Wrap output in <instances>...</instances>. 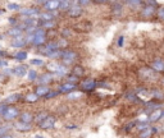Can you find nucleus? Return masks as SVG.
Returning <instances> with one entry per match:
<instances>
[{
  "mask_svg": "<svg viewBox=\"0 0 164 138\" xmlns=\"http://www.w3.org/2000/svg\"><path fill=\"white\" fill-rule=\"evenodd\" d=\"M37 99H39V96H37V93H36V92H35V93H28L27 96L24 97L26 102H30V104L36 102V101H37Z\"/></svg>",
  "mask_w": 164,
  "mask_h": 138,
  "instance_id": "nucleus-21",
  "label": "nucleus"
},
{
  "mask_svg": "<svg viewBox=\"0 0 164 138\" xmlns=\"http://www.w3.org/2000/svg\"><path fill=\"white\" fill-rule=\"evenodd\" d=\"M96 3H107V2H109V0H95Z\"/></svg>",
  "mask_w": 164,
  "mask_h": 138,
  "instance_id": "nucleus-48",
  "label": "nucleus"
},
{
  "mask_svg": "<svg viewBox=\"0 0 164 138\" xmlns=\"http://www.w3.org/2000/svg\"><path fill=\"white\" fill-rule=\"evenodd\" d=\"M62 33H63V36H69V34H71L72 32H71L69 30H68V28H65V30H64V31H63Z\"/></svg>",
  "mask_w": 164,
  "mask_h": 138,
  "instance_id": "nucleus-41",
  "label": "nucleus"
},
{
  "mask_svg": "<svg viewBox=\"0 0 164 138\" xmlns=\"http://www.w3.org/2000/svg\"><path fill=\"white\" fill-rule=\"evenodd\" d=\"M46 116H48V115H46L45 113H39V114H37V116L35 118V120H36L37 123H40V122H42V120H44Z\"/></svg>",
  "mask_w": 164,
  "mask_h": 138,
  "instance_id": "nucleus-31",
  "label": "nucleus"
},
{
  "mask_svg": "<svg viewBox=\"0 0 164 138\" xmlns=\"http://www.w3.org/2000/svg\"><path fill=\"white\" fill-rule=\"evenodd\" d=\"M60 58L63 59V62L65 64H69V63L74 62V60L77 59V54L72 50H63L62 51V56H60Z\"/></svg>",
  "mask_w": 164,
  "mask_h": 138,
  "instance_id": "nucleus-2",
  "label": "nucleus"
},
{
  "mask_svg": "<svg viewBox=\"0 0 164 138\" xmlns=\"http://www.w3.org/2000/svg\"><path fill=\"white\" fill-rule=\"evenodd\" d=\"M8 55V53L6 51H4V50H0V56H6Z\"/></svg>",
  "mask_w": 164,
  "mask_h": 138,
  "instance_id": "nucleus-45",
  "label": "nucleus"
},
{
  "mask_svg": "<svg viewBox=\"0 0 164 138\" xmlns=\"http://www.w3.org/2000/svg\"><path fill=\"white\" fill-rule=\"evenodd\" d=\"M68 14H69L71 17H73V18H76V17H80L82 14V6L77 5V4L69 6V9H68Z\"/></svg>",
  "mask_w": 164,
  "mask_h": 138,
  "instance_id": "nucleus-7",
  "label": "nucleus"
},
{
  "mask_svg": "<svg viewBox=\"0 0 164 138\" xmlns=\"http://www.w3.org/2000/svg\"><path fill=\"white\" fill-rule=\"evenodd\" d=\"M54 124H55V119L53 116H46L42 122L39 123L40 128H42V129H50L54 127Z\"/></svg>",
  "mask_w": 164,
  "mask_h": 138,
  "instance_id": "nucleus-4",
  "label": "nucleus"
},
{
  "mask_svg": "<svg viewBox=\"0 0 164 138\" xmlns=\"http://www.w3.org/2000/svg\"><path fill=\"white\" fill-rule=\"evenodd\" d=\"M53 78H54V75L51 73H45L39 78V82H40V84H46V83H50L53 81Z\"/></svg>",
  "mask_w": 164,
  "mask_h": 138,
  "instance_id": "nucleus-13",
  "label": "nucleus"
},
{
  "mask_svg": "<svg viewBox=\"0 0 164 138\" xmlns=\"http://www.w3.org/2000/svg\"><path fill=\"white\" fill-rule=\"evenodd\" d=\"M26 73H27V67L26 65H18L14 68V74L18 77H23Z\"/></svg>",
  "mask_w": 164,
  "mask_h": 138,
  "instance_id": "nucleus-15",
  "label": "nucleus"
},
{
  "mask_svg": "<svg viewBox=\"0 0 164 138\" xmlns=\"http://www.w3.org/2000/svg\"><path fill=\"white\" fill-rule=\"evenodd\" d=\"M150 131H151V129H149V128H148V129H145V131H144L145 133H141V134H140V137H149V136L151 134V132H150Z\"/></svg>",
  "mask_w": 164,
  "mask_h": 138,
  "instance_id": "nucleus-38",
  "label": "nucleus"
},
{
  "mask_svg": "<svg viewBox=\"0 0 164 138\" xmlns=\"http://www.w3.org/2000/svg\"><path fill=\"white\" fill-rule=\"evenodd\" d=\"M95 87H96V82L94 79H86L81 83V90L83 91H92Z\"/></svg>",
  "mask_w": 164,
  "mask_h": 138,
  "instance_id": "nucleus-6",
  "label": "nucleus"
},
{
  "mask_svg": "<svg viewBox=\"0 0 164 138\" xmlns=\"http://www.w3.org/2000/svg\"><path fill=\"white\" fill-rule=\"evenodd\" d=\"M0 82H6V74L5 73L0 74Z\"/></svg>",
  "mask_w": 164,
  "mask_h": 138,
  "instance_id": "nucleus-40",
  "label": "nucleus"
},
{
  "mask_svg": "<svg viewBox=\"0 0 164 138\" xmlns=\"http://www.w3.org/2000/svg\"><path fill=\"white\" fill-rule=\"evenodd\" d=\"M3 115H4V118L6 120H12V119H15L17 116L19 115V110L17 108H8Z\"/></svg>",
  "mask_w": 164,
  "mask_h": 138,
  "instance_id": "nucleus-3",
  "label": "nucleus"
},
{
  "mask_svg": "<svg viewBox=\"0 0 164 138\" xmlns=\"http://www.w3.org/2000/svg\"><path fill=\"white\" fill-rule=\"evenodd\" d=\"M60 6V0H49L44 4V8L46 10H55V9H59Z\"/></svg>",
  "mask_w": 164,
  "mask_h": 138,
  "instance_id": "nucleus-8",
  "label": "nucleus"
},
{
  "mask_svg": "<svg viewBox=\"0 0 164 138\" xmlns=\"http://www.w3.org/2000/svg\"><path fill=\"white\" fill-rule=\"evenodd\" d=\"M3 13H4V10H0V15H3Z\"/></svg>",
  "mask_w": 164,
  "mask_h": 138,
  "instance_id": "nucleus-50",
  "label": "nucleus"
},
{
  "mask_svg": "<svg viewBox=\"0 0 164 138\" xmlns=\"http://www.w3.org/2000/svg\"><path fill=\"white\" fill-rule=\"evenodd\" d=\"M67 45H68V42H67V40H64V39L60 40V41H58V46H59V47H65Z\"/></svg>",
  "mask_w": 164,
  "mask_h": 138,
  "instance_id": "nucleus-37",
  "label": "nucleus"
},
{
  "mask_svg": "<svg viewBox=\"0 0 164 138\" xmlns=\"http://www.w3.org/2000/svg\"><path fill=\"white\" fill-rule=\"evenodd\" d=\"M6 9H9V10H19V9H21V6H19V4L9 3V4L6 5Z\"/></svg>",
  "mask_w": 164,
  "mask_h": 138,
  "instance_id": "nucleus-29",
  "label": "nucleus"
},
{
  "mask_svg": "<svg viewBox=\"0 0 164 138\" xmlns=\"http://www.w3.org/2000/svg\"><path fill=\"white\" fill-rule=\"evenodd\" d=\"M24 27H26V24H23V26H15V27H13L12 30L8 31V33H9L11 36H14V37L21 36V33L23 32V28Z\"/></svg>",
  "mask_w": 164,
  "mask_h": 138,
  "instance_id": "nucleus-12",
  "label": "nucleus"
},
{
  "mask_svg": "<svg viewBox=\"0 0 164 138\" xmlns=\"http://www.w3.org/2000/svg\"><path fill=\"white\" fill-rule=\"evenodd\" d=\"M153 68H154V71H157V72H163L164 71V64L162 62H159V60H157V62L153 63Z\"/></svg>",
  "mask_w": 164,
  "mask_h": 138,
  "instance_id": "nucleus-23",
  "label": "nucleus"
},
{
  "mask_svg": "<svg viewBox=\"0 0 164 138\" xmlns=\"http://www.w3.org/2000/svg\"><path fill=\"white\" fill-rule=\"evenodd\" d=\"M145 12H144V14L145 15H151L153 14V12H154V8L153 6H148V8H145Z\"/></svg>",
  "mask_w": 164,
  "mask_h": 138,
  "instance_id": "nucleus-35",
  "label": "nucleus"
},
{
  "mask_svg": "<svg viewBox=\"0 0 164 138\" xmlns=\"http://www.w3.org/2000/svg\"><path fill=\"white\" fill-rule=\"evenodd\" d=\"M4 65H6V62H5V60L0 59V67H4Z\"/></svg>",
  "mask_w": 164,
  "mask_h": 138,
  "instance_id": "nucleus-47",
  "label": "nucleus"
},
{
  "mask_svg": "<svg viewBox=\"0 0 164 138\" xmlns=\"http://www.w3.org/2000/svg\"><path fill=\"white\" fill-rule=\"evenodd\" d=\"M55 73H57V75H65V74H68V69L65 68V67H62V65H58V68H57V71H55Z\"/></svg>",
  "mask_w": 164,
  "mask_h": 138,
  "instance_id": "nucleus-24",
  "label": "nucleus"
},
{
  "mask_svg": "<svg viewBox=\"0 0 164 138\" xmlns=\"http://www.w3.org/2000/svg\"><path fill=\"white\" fill-rule=\"evenodd\" d=\"M27 42H28L27 39L21 37V36H17V37L12 41V46H13V47H23V46L27 45Z\"/></svg>",
  "mask_w": 164,
  "mask_h": 138,
  "instance_id": "nucleus-9",
  "label": "nucleus"
},
{
  "mask_svg": "<svg viewBox=\"0 0 164 138\" xmlns=\"http://www.w3.org/2000/svg\"><path fill=\"white\" fill-rule=\"evenodd\" d=\"M42 27H44V28H54L55 27V22L54 21H44V22H42Z\"/></svg>",
  "mask_w": 164,
  "mask_h": 138,
  "instance_id": "nucleus-28",
  "label": "nucleus"
},
{
  "mask_svg": "<svg viewBox=\"0 0 164 138\" xmlns=\"http://www.w3.org/2000/svg\"><path fill=\"white\" fill-rule=\"evenodd\" d=\"M39 17L42 21H53L54 19V15L51 13H41V14H39Z\"/></svg>",
  "mask_w": 164,
  "mask_h": 138,
  "instance_id": "nucleus-25",
  "label": "nucleus"
},
{
  "mask_svg": "<svg viewBox=\"0 0 164 138\" xmlns=\"http://www.w3.org/2000/svg\"><path fill=\"white\" fill-rule=\"evenodd\" d=\"M59 64H55V63H51V64H48V69L51 72H55L57 71V68H58Z\"/></svg>",
  "mask_w": 164,
  "mask_h": 138,
  "instance_id": "nucleus-33",
  "label": "nucleus"
},
{
  "mask_svg": "<svg viewBox=\"0 0 164 138\" xmlns=\"http://www.w3.org/2000/svg\"><path fill=\"white\" fill-rule=\"evenodd\" d=\"M8 127H2L0 128V137H5L6 136V132H8Z\"/></svg>",
  "mask_w": 164,
  "mask_h": 138,
  "instance_id": "nucleus-34",
  "label": "nucleus"
},
{
  "mask_svg": "<svg viewBox=\"0 0 164 138\" xmlns=\"http://www.w3.org/2000/svg\"><path fill=\"white\" fill-rule=\"evenodd\" d=\"M73 90H76V83H71V82H65L59 87L60 92H71Z\"/></svg>",
  "mask_w": 164,
  "mask_h": 138,
  "instance_id": "nucleus-11",
  "label": "nucleus"
},
{
  "mask_svg": "<svg viewBox=\"0 0 164 138\" xmlns=\"http://www.w3.org/2000/svg\"><path fill=\"white\" fill-rule=\"evenodd\" d=\"M49 87H46L45 84H41L39 86V87L36 88V93H37V96L39 97H42V96H46V95L49 93Z\"/></svg>",
  "mask_w": 164,
  "mask_h": 138,
  "instance_id": "nucleus-14",
  "label": "nucleus"
},
{
  "mask_svg": "<svg viewBox=\"0 0 164 138\" xmlns=\"http://www.w3.org/2000/svg\"><path fill=\"white\" fill-rule=\"evenodd\" d=\"M30 63H31V65H36V67H41V65H44L45 64V62L42 59H39V58H36V59H31L30 60Z\"/></svg>",
  "mask_w": 164,
  "mask_h": 138,
  "instance_id": "nucleus-27",
  "label": "nucleus"
},
{
  "mask_svg": "<svg viewBox=\"0 0 164 138\" xmlns=\"http://www.w3.org/2000/svg\"><path fill=\"white\" fill-rule=\"evenodd\" d=\"M82 97V92H80V91H71L69 92V95H68V99L69 100H78V99H81Z\"/></svg>",
  "mask_w": 164,
  "mask_h": 138,
  "instance_id": "nucleus-18",
  "label": "nucleus"
},
{
  "mask_svg": "<svg viewBox=\"0 0 164 138\" xmlns=\"http://www.w3.org/2000/svg\"><path fill=\"white\" fill-rule=\"evenodd\" d=\"M9 23H11V24H15V23H17V21H15L14 17H11V18H9Z\"/></svg>",
  "mask_w": 164,
  "mask_h": 138,
  "instance_id": "nucleus-44",
  "label": "nucleus"
},
{
  "mask_svg": "<svg viewBox=\"0 0 164 138\" xmlns=\"http://www.w3.org/2000/svg\"><path fill=\"white\" fill-rule=\"evenodd\" d=\"M123 40H124L123 37H119V41H118V45H119V46H122V45H123Z\"/></svg>",
  "mask_w": 164,
  "mask_h": 138,
  "instance_id": "nucleus-46",
  "label": "nucleus"
},
{
  "mask_svg": "<svg viewBox=\"0 0 164 138\" xmlns=\"http://www.w3.org/2000/svg\"><path fill=\"white\" fill-rule=\"evenodd\" d=\"M28 56V54L26 53V51H18L17 54H14V59L15 60H19V62H22V60H26Z\"/></svg>",
  "mask_w": 164,
  "mask_h": 138,
  "instance_id": "nucleus-22",
  "label": "nucleus"
},
{
  "mask_svg": "<svg viewBox=\"0 0 164 138\" xmlns=\"http://www.w3.org/2000/svg\"><path fill=\"white\" fill-rule=\"evenodd\" d=\"M14 128L18 129V131H21V132H27V131L31 129V123H24V122L21 120V122H17L14 124Z\"/></svg>",
  "mask_w": 164,
  "mask_h": 138,
  "instance_id": "nucleus-10",
  "label": "nucleus"
},
{
  "mask_svg": "<svg viewBox=\"0 0 164 138\" xmlns=\"http://www.w3.org/2000/svg\"><path fill=\"white\" fill-rule=\"evenodd\" d=\"M21 99V95L19 93H12L11 96H8L6 99H5V102L6 104H11V102H17Z\"/></svg>",
  "mask_w": 164,
  "mask_h": 138,
  "instance_id": "nucleus-20",
  "label": "nucleus"
},
{
  "mask_svg": "<svg viewBox=\"0 0 164 138\" xmlns=\"http://www.w3.org/2000/svg\"><path fill=\"white\" fill-rule=\"evenodd\" d=\"M77 81H78V75L73 74V75H69V77H68V81H67V82H71V83H77Z\"/></svg>",
  "mask_w": 164,
  "mask_h": 138,
  "instance_id": "nucleus-32",
  "label": "nucleus"
},
{
  "mask_svg": "<svg viewBox=\"0 0 164 138\" xmlns=\"http://www.w3.org/2000/svg\"><path fill=\"white\" fill-rule=\"evenodd\" d=\"M59 49V46H58V42H49V44L42 49L41 51H44L45 54H48V53H50V51H53V50H58Z\"/></svg>",
  "mask_w": 164,
  "mask_h": 138,
  "instance_id": "nucleus-16",
  "label": "nucleus"
},
{
  "mask_svg": "<svg viewBox=\"0 0 164 138\" xmlns=\"http://www.w3.org/2000/svg\"><path fill=\"white\" fill-rule=\"evenodd\" d=\"M90 2H91V0H80L78 3H80L81 5H87V4L90 3Z\"/></svg>",
  "mask_w": 164,
  "mask_h": 138,
  "instance_id": "nucleus-42",
  "label": "nucleus"
},
{
  "mask_svg": "<svg viewBox=\"0 0 164 138\" xmlns=\"http://www.w3.org/2000/svg\"><path fill=\"white\" fill-rule=\"evenodd\" d=\"M19 13L22 15H26V17H35V15H39V10L36 8H21L19 9Z\"/></svg>",
  "mask_w": 164,
  "mask_h": 138,
  "instance_id": "nucleus-5",
  "label": "nucleus"
},
{
  "mask_svg": "<svg viewBox=\"0 0 164 138\" xmlns=\"http://www.w3.org/2000/svg\"><path fill=\"white\" fill-rule=\"evenodd\" d=\"M158 15L162 19H164V9H160V10H159V13H158Z\"/></svg>",
  "mask_w": 164,
  "mask_h": 138,
  "instance_id": "nucleus-43",
  "label": "nucleus"
},
{
  "mask_svg": "<svg viewBox=\"0 0 164 138\" xmlns=\"http://www.w3.org/2000/svg\"><path fill=\"white\" fill-rule=\"evenodd\" d=\"M33 119H35V118L32 116L31 113H22L21 114V120H22V122H24V123H31Z\"/></svg>",
  "mask_w": 164,
  "mask_h": 138,
  "instance_id": "nucleus-19",
  "label": "nucleus"
},
{
  "mask_svg": "<svg viewBox=\"0 0 164 138\" xmlns=\"http://www.w3.org/2000/svg\"><path fill=\"white\" fill-rule=\"evenodd\" d=\"M6 109H8V106L5 105V104H3V105H0V114H4L5 111H6Z\"/></svg>",
  "mask_w": 164,
  "mask_h": 138,
  "instance_id": "nucleus-39",
  "label": "nucleus"
},
{
  "mask_svg": "<svg viewBox=\"0 0 164 138\" xmlns=\"http://www.w3.org/2000/svg\"><path fill=\"white\" fill-rule=\"evenodd\" d=\"M45 36H46V32L44 30V27H40V28H36L35 33H33V40H32V44L36 45V46H41L45 44Z\"/></svg>",
  "mask_w": 164,
  "mask_h": 138,
  "instance_id": "nucleus-1",
  "label": "nucleus"
},
{
  "mask_svg": "<svg viewBox=\"0 0 164 138\" xmlns=\"http://www.w3.org/2000/svg\"><path fill=\"white\" fill-rule=\"evenodd\" d=\"M163 111L162 110H155V111H153V113L150 114V116H149V120L150 122H157L158 119H160L162 116H163Z\"/></svg>",
  "mask_w": 164,
  "mask_h": 138,
  "instance_id": "nucleus-17",
  "label": "nucleus"
},
{
  "mask_svg": "<svg viewBox=\"0 0 164 138\" xmlns=\"http://www.w3.org/2000/svg\"><path fill=\"white\" fill-rule=\"evenodd\" d=\"M72 73H73V74H76V75H78V77H80V75H82V74L85 73V69H83V68H82L81 65H76V67L73 68V71H72Z\"/></svg>",
  "mask_w": 164,
  "mask_h": 138,
  "instance_id": "nucleus-26",
  "label": "nucleus"
},
{
  "mask_svg": "<svg viewBox=\"0 0 164 138\" xmlns=\"http://www.w3.org/2000/svg\"><path fill=\"white\" fill-rule=\"evenodd\" d=\"M59 92H60V91H54V92H50V91H49V93L46 95L45 97H46V99H51V97H55L57 95H59Z\"/></svg>",
  "mask_w": 164,
  "mask_h": 138,
  "instance_id": "nucleus-36",
  "label": "nucleus"
},
{
  "mask_svg": "<svg viewBox=\"0 0 164 138\" xmlns=\"http://www.w3.org/2000/svg\"><path fill=\"white\" fill-rule=\"evenodd\" d=\"M36 78H37V73H36V71H33V69L28 71V79L32 82V81H36Z\"/></svg>",
  "mask_w": 164,
  "mask_h": 138,
  "instance_id": "nucleus-30",
  "label": "nucleus"
},
{
  "mask_svg": "<svg viewBox=\"0 0 164 138\" xmlns=\"http://www.w3.org/2000/svg\"><path fill=\"white\" fill-rule=\"evenodd\" d=\"M68 2H80V0H68Z\"/></svg>",
  "mask_w": 164,
  "mask_h": 138,
  "instance_id": "nucleus-49",
  "label": "nucleus"
}]
</instances>
